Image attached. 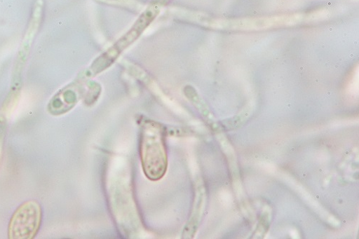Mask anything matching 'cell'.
Returning <instances> with one entry per match:
<instances>
[{
    "label": "cell",
    "instance_id": "obj_2",
    "mask_svg": "<svg viewBox=\"0 0 359 239\" xmlns=\"http://www.w3.org/2000/svg\"><path fill=\"white\" fill-rule=\"evenodd\" d=\"M42 221L41 205L36 200L22 204L14 213L8 228L11 239H33L39 231Z\"/></svg>",
    "mask_w": 359,
    "mask_h": 239
},
{
    "label": "cell",
    "instance_id": "obj_1",
    "mask_svg": "<svg viewBox=\"0 0 359 239\" xmlns=\"http://www.w3.org/2000/svg\"><path fill=\"white\" fill-rule=\"evenodd\" d=\"M143 168L149 178L160 179L165 172L167 158L163 133L160 128L147 126L142 142Z\"/></svg>",
    "mask_w": 359,
    "mask_h": 239
}]
</instances>
